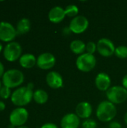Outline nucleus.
I'll use <instances>...</instances> for the list:
<instances>
[{
	"label": "nucleus",
	"mask_w": 127,
	"mask_h": 128,
	"mask_svg": "<svg viewBox=\"0 0 127 128\" xmlns=\"http://www.w3.org/2000/svg\"><path fill=\"white\" fill-rule=\"evenodd\" d=\"M112 80L109 74L105 72L99 73L95 78L96 87L102 92H107L111 88Z\"/></svg>",
	"instance_id": "13"
},
{
	"label": "nucleus",
	"mask_w": 127,
	"mask_h": 128,
	"mask_svg": "<svg viewBox=\"0 0 127 128\" xmlns=\"http://www.w3.org/2000/svg\"><path fill=\"white\" fill-rule=\"evenodd\" d=\"M46 81L47 85L53 89H58L61 88L64 84L62 76L57 71L49 72L46 74Z\"/></svg>",
	"instance_id": "12"
},
{
	"label": "nucleus",
	"mask_w": 127,
	"mask_h": 128,
	"mask_svg": "<svg viewBox=\"0 0 127 128\" xmlns=\"http://www.w3.org/2000/svg\"><path fill=\"white\" fill-rule=\"evenodd\" d=\"M34 92L27 86H22L13 92L10 96L11 102L18 107H22L28 104L33 99Z\"/></svg>",
	"instance_id": "1"
},
{
	"label": "nucleus",
	"mask_w": 127,
	"mask_h": 128,
	"mask_svg": "<svg viewBox=\"0 0 127 128\" xmlns=\"http://www.w3.org/2000/svg\"><path fill=\"white\" fill-rule=\"evenodd\" d=\"M3 50V46H2V44L0 43V52H1V50Z\"/></svg>",
	"instance_id": "33"
},
{
	"label": "nucleus",
	"mask_w": 127,
	"mask_h": 128,
	"mask_svg": "<svg viewBox=\"0 0 127 128\" xmlns=\"http://www.w3.org/2000/svg\"><path fill=\"white\" fill-rule=\"evenodd\" d=\"M82 128H97V123L95 120L92 118H88L85 119L82 124Z\"/></svg>",
	"instance_id": "23"
},
{
	"label": "nucleus",
	"mask_w": 127,
	"mask_h": 128,
	"mask_svg": "<svg viewBox=\"0 0 127 128\" xmlns=\"http://www.w3.org/2000/svg\"><path fill=\"white\" fill-rule=\"evenodd\" d=\"M122 86H124L127 90V74H126L122 80Z\"/></svg>",
	"instance_id": "29"
},
{
	"label": "nucleus",
	"mask_w": 127,
	"mask_h": 128,
	"mask_svg": "<svg viewBox=\"0 0 127 128\" xmlns=\"http://www.w3.org/2000/svg\"><path fill=\"white\" fill-rule=\"evenodd\" d=\"M40 128H58V127L53 123H46L43 124Z\"/></svg>",
	"instance_id": "27"
},
{
	"label": "nucleus",
	"mask_w": 127,
	"mask_h": 128,
	"mask_svg": "<svg viewBox=\"0 0 127 128\" xmlns=\"http://www.w3.org/2000/svg\"><path fill=\"white\" fill-rule=\"evenodd\" d=\"M70 50L76 55H82L86 51V44L81 40H74L70 44Z\"/></svg>",
	"instance_id": "18"
},
{
	"label": "nucleus",
	"mask_w": 127,
	"mask_h": 128,
	"mask_svg": "<svg viewBox=\"0 0 127 128\" xmlns=\"http://www.w3.org/2000/svg\"><path fill=\"white\" fill-rule=\"evenodd\" d=\"M109 128H121V124H120L118 122L116 121H112L109 123Z\"/></svg>",
	"instance_id": "26"
},
{
	"label": "nucleus",
	"mask_w": 127,
	"mask_h": 128,
	"mask_svg": "<svg viewBox=\"0 0 127 128\" xmlns=\"http://www.w3.org/2000/svg\"><path fill=\"white\" fill-rule=\"evenodd\" d=\"M4 74V67L3 65V64L0 62V78L1 77L2 78Z\"/></svg>",
	"instance_id": "28"
},
{
	"label": "nucleus",
	"mask_w": 127,
	"mask_h": 128,
	"mask_svg": "<svg viewBox=\"0 0 127 128\" xmlns=\"http://www.w3.org/2000/svg\"><path fill=\"white\" fill-rule=\"evenodd\" d=\"M31 28V22L27 18H22L16 24V32L20 34H25Z\"/></svg>",
	"instance_id": "19"
},
{
	"label": "nucleus",
	"mask_w": 127,
	"mask_h": 128,
	"mask_svg": "<svg viewBox=\"0 0 127 128\" xmlns=\"http://www.w3.org/2000/svg\"><path fill=\"white\" fill-rule=\"evenodd\" d=\"M97 48L98 52L104 57H110L114 55L116 49L114 43L106 38H103L97 41Z\"/></svg>",
	"instance_id": "10"
},
{
	"label": "nucleus",
	"mask_w": 127,
	"mask_h": 128,
	"mask_svg": "<svg viewBox=\"0 0 127 128\" xmlns=\"http://www.w3.org/2000/svg\"><path fill=\"white\" fill-rule=\"evenodd\" d=\"M22 51L21 45L16 41H12L7 43L4 46L3 50V56L7 61L13 62L18 58L19 59L22 56Z\"/></svg>",
	"instance_id": "6"
},
{
	"label": "nucleus",
	"mask_w": 127,
	"mask_h": 128,
	"mask_svg": "<svg viewBox=\"0 0 127 128\" xmlns=\"http://www.w3.org/2000/svg\"><path fill=\"white\" fill-rule=\"evenodd\" d=\"M115 55L118 57L119 58H127V46H119L118 47H116L115 49Z\"/></svg>",
	"instance_id": "22"
},
{
	"label": "nucleus",
	"mask_w": 127,
	"mask_h": 128,
	"mask_svg": "<svg viewBox=\"0 0 127 128\" xmlns=\"http://www.w3.org/2000/svg\"><path fill=\"white\" fill-rule=\"evenodd\" d=\"M97 50V44L94 41H89L86 44V52L94 55V53Z\"/></svg>",
	"instance_id": "25"
},
{
	"label": "nucleus",
	"mask_w": 127,
	"mask_h": 128,
	"mask_svg": "<svg viewBox=\"0 0 127 128\" xmlns=\"http://www.w3.org/2000/svg\"><path fill=\"white\" fill-rule=\"evenodd\" d=\"M65 16L66 14L64 8L61 6H55L49 10L48 14V18L49 21L55 24L59 23L63 21Z\"/></svg>",
	"instance_id": "16"
},
{
	"label": "nucleus",
	"mask_w": 127,
	"mask_h": 128,
	"mask_svg": "<svg viewBox=\"0 0 127 128\" xmlns=\"http://www.w3.org/2000/svg\"><path fill=\"white\" fill-rule=\"evenodd\" d=\"M17 32L14 26L8 22H0V40L4 42H12L16 38Z\"/></svg>",
	"instance_id": "8"
},
{
	"label": "nucleus",
	"mask_w": 127,
	"mask_h": 128,
	"mask_svg": "<svg viewBox=\"0 0 127 128\" xmlns=\"http://www.w3.org/2000/svg\"><path fill=\"white\" fill-rule=\"evenodd\" d=\"M60 124L61 128H79L80 118L76 113H67L63 116Z\"/></svg>",
	"instance_id": "14"
},
{
	"label": "nucleus",
	"mask_w": 127,
	"mask_h": 128,
	"mask_svg": "<svg viewBox=\"0 0 127 128\" xmlns=\"http://www.w3.org/2000/svg\"><path fill=\"white\" fill-rule=\"evenodd\" d=\"M19 62L22 68L30 69L37 64V58L31 53H25L21 56L19 59Z\"/></svg>",
	"instance_id": "17"
},
{
	"label": "nucleus",
	"mask_w": 127,
	"mask_h": 128,
	"mask_svg": "<svg viewBox=\"0 0 127 128\" xmlns=\"http://www.w3.org/2000/svg\"><path fill=\"white\" fill-rule=\"evenodd\" d=\"M1 81L4 86L13 88L22 84L24 82V74L19 70L10 69L4 72Z\"/></svg>",
	"instance_id": "3"
},
{
	"label": "nucleus",
	"mask_w": 127,
	"mask_h": 128,
	"mask_svg": "<svg viewBox=\"0 0 127 128\" xmlns=\"http://www.w3.org/2000/svg\"><path fill=\"white\" fill-rule=\"evenodd\" d=\"M28 128V127H26V126H21V127H18V128Z\"/></svg>",
	"instance_id": "34"
},
{
	"label": "nucleus",
	"mask_w": 127,
	"mask_h": 128,
	"mask_svg": "<svg viewBox=\"0 0 127 128\" xmlns=\"http://www.w3.org/2000/svg\"><path fill=\"white\" fill-rule=\"evenodd\" d=\"M56 62V58L51 52H43L37 58V66L42 70L52 68Z\"/></svg>",
	"instance_id": "11"
},
{
	"label": "nucleus",
	"mask_w": 127,
	"mask_h": 128,
	"mask_svg": "<svg viewBox=\"0 0 127 128\" xmlns=\"http://www.w3.org/2000/svg\"><path fill=\"white\" fill-rule=\"evenodd\" d=\"M64 11H65V14L66 16H69V17H76V16H78L79 14V8L76 5V4H68L65 8H64Z\"/></svg>",
	"instance_id": "21"
},
{
	"label": "nucleus",
	"mask_w": 127,
	"mask_h": 128,
	"mask_svg": "<svg viewBox=\"0 0 127 128\" xmlns=\"http://www.w3.org/2000/svg\"><path fill=\"white\" fill-rule=\"evenodd\" d=\"M28 118V112L25 108L17 107L10 114L9 121L12 126L18 128L24 126Z\"/></svg>",
	"instance_id": "7"
},
{
	"label": "nucleus",
	"mask_w": 127,
	"mask_h": 128,
	"mask_svg": "<svg viewBox=\"0 0 127 128\" xmlns=\"http://www.w3.org/2000/svg\"><path fill=\"white\" fill-rule=\"evenodd\" d=\"M88 26L89 21L87 17L82 15H78L71 20L69 28L71 32L75 34H81L87 30Z\"/></svg>",
	"instance_id": "9"
},
{
	"label": "nucleus",
	"mask_w": 127,
	"mask_h": 128,
	"mask_svg": "<svg viewBox=\"0 0 127 128\" xmlns=\"http://www.w3.org/2000/svg\"><path fill=\"white\" fill-rule=\"evenodd\" d=\"M117 115V109L115 104L109 100H104L99 104L96 116L98 120L103 122H112Z\"/></svg>",
	"instance_id": "2"
},
{
	"label": "nucleus",
	"mask_w": 127,
	"mask_h": 128,
	"mask_svg": "<svg viewBox=\"0 0 127 128\" xmlns=\"http://www.w3.org/2000/svg\"><path fill=\"white\" fill-rule=\"evenodd\" d=\"M124 122H125V123L127 124V112H126L125 116H124Z\"/></svg>",
	"instance_id": "32"
},
{
	"label": "nucleus",
	"mask_w": 127,
	"mask_h": 128,
	"mask_svg": "<svg viewBox=\"0 0 127 128\" xmlns=\"http://www.w3.org/2000/svg\"><path fill=\"white\" fill-rule=\"evenodd\" d=\"M34 100L38 104H44L49 99L48 93L43 89H37L33 94Z\"/></svg>",
	"instance_id": "20"
},
{
	"label": "nucleus",
	"mask_w": 127,
	"mask_h": 128,
	"mask_svg": "<svg viewBox=\"0 0 127 128\" xmlns=\"http://www.w3.org/2000/svg\"><path fill=\"white\" fill-rule=\"evenodd\" d=\"M97 64L96 57L88 52H85L78 56L76 61V68L82 72H90L92 70Z\"/></svg>",
	"instance_id": "5"
},
{
	"label": "nucleus",
	"mask_w": 127,
	"mask_h": 128,
	"mask_svg": "<svg viewBox=\"0 0 127 128\" xmlns=\"http://www.w3.org/2000/svg\"><path fill=\"white\" fill-rule=\"evenodd\" d=\"M27 87H28L29 88H31V89L33 90V88H34V84L31 83V82H29V83L27 85Z\"/></svg>",
	"instance_id": "31"
},
{
	"label": "nucleus",
	"mask_w": 127,
	"mask_h": 128,
	"mask_svg": "<svg viewBox=\"0 0 127 128\" xmlns=\"http://www.w3.org/2000/svg\"><path fill=\"white\" fill-rule=\"evenodd\" d=\"M1 87H2V86H1V82L0 81V89L1 88Z\"/></svg>",
	"instance_id": "35"
},
{
	"label": "nucleus",
	"mask_w": 127,
	"mask_h": 128,
	"mask_svg": "<svg viewBox=\"0 0 127 128\" xmlns=\"http://www.w3.org/2000/svg\"><path fill=\"white\" fill-rule=\"evenodd\" d=\"M93 112L92 106L87 101H82L77 104L76 107V114L79 118L88 119L91 117Z\"/></svg>",
	"instance_id": "15"
},
{
	"label": "nucleus",
	"mask_w": 127,
	"mask_h": 128,
	"mask_svg": "<svg viewBox=\"0 0 127 128\" xmlns=\"http://www.w3.org/2000/svg\"><path fill=\"white\" fill-rule=\"evenodd\" d=\"M5 110V104L2 101H0V112L4 111Z\"/></svg>",
	"instance_id": "30"
},
{
	"label": "nucleus",
	"mask_w": 127,
	"mask_h": 128,
	"mask_svg": "<svg viewBox=\"0 0 127 128\" xmlns=\"http://www.w3.org/2000/svg\"><path fill=\"white\" fill-rule=\"evenodd\" d=\"M106 98L115 105L123 104L127 99V90L124 86H112L106 92Z\"/></svg>",
	"instance_id": "4"
},
{
	"label": "nucleus",
	"mask_w": 127,
	"mask_h": 128,
	"mask_svg": "<svg viewBox=\"0 0 127 128\" xmlns=\"http://www.w3.org/2000/svg\"><path fill=\"white\" fill-rule=\"evenodd\" d=\"M11 96V92L10 88L6 87V86H2L1 88L0 89V97L2 99H7Z\"/></svg>",
	"instance_id": "24"
}]
</instances>
